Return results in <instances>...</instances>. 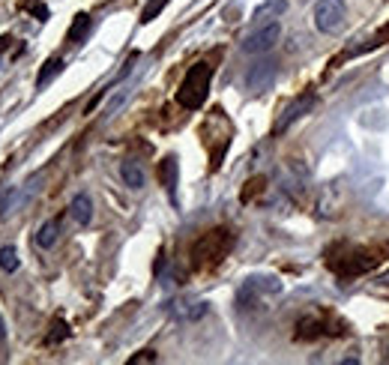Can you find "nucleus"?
<instances>
[{
  "mask_svg": "<svg viewBox=\"0 0 389 365\" xmlns=\"http://www.w3.org/2000/svg\"><path fill=\"white\" fill-rule=\"evenodd\" d=\"M69 216L75 218L78 225H90V218H93V204H90L87 195H75L69 204Z\"/></svg>",
  "mask_w": 389,
  "mask_h": 365,
  "instance_id": "11",
  "label": "nucleus"
},
{
  "mask_svg": "<svg viewBox=\"0 0 389 365\" xmlns=\"http://www.w3.org/2000/svg\"><path fill=\"white\" fill-rule=\"evenodd\" d=\"M57 236H60V222L57 218H48V222L36 231V245H39V249H51V245L57 243Z\"/></svg>",
  "mask_w": 389,
  "mask_h": 365,
  "instance_id": "14",
  "label": "nucleus"
},
{
  "mask_svg": "<svg viewBox=\"0 0 389 365\" xmlns=\"http://www.w3.org/2000/svg\"><path fill=\"white\" fill-rule=\"evenodd\" d=\"M381 261H383L381 252L363 249V245H336V249L327 252V267L341 279L363 276V272L374 270Z\"/></svg>",
  "mask_w": 389,
  "mask_h": 365,
  "instance_id": "1",
  "label": "nucleus"
},
{
  "mask_svg": "<svg viewBox=\"0 0 389 365\" xmlns=\"http://www.w3.org/2000/svg\"><path fill=\"white\" fill-rule=\"evenodd\" d=\"M285 12H287V0H267V3H260L255 9V15H252V18L260 24V21H269V18H278Z\"/></svg>",
  "mask_w": 389,
  "mask_h": 365,
  "instance_id": "13",
  "label": "nucleus"
},
{
  "mask_svg": "<svg viewBox=\"0 0 389 365\" xmlns=\"http://www.w3.org/2000/svg\"><path fill=\"white\" fill-rule=\"evenodd\" d=\"M276 81V63L273 60H260L246 72V87L252 93H264V90Z\"/></svg>",
  "mask_w": 389,
  "mask_h": 365,
  "instance_id": "6",
  "label": "nucleus"
},
{
  "mask_svg": "<svg viewBox=\"0 0 389 365\" xmlns=\"http://www.w3.org/2000/svg\"><path fill=\"white\" fill-rule=\"evenodd\" d=\"M177 177H180L177 156H165L159 162V182H162V189H165L171 198H174V191H177Z\"/></svg>",
  "mask_w": 389,
  "mask_h": 365,
  "instance_id": "10",
  "label": "nucleus"
},
{
  "mask_svg": "<svg viewBox=\"0 0 389 365\" xmlns=\"http://www.w3.org/2000/svg\"><path fill=\"white\" fill-rule=\"evenodd\" d=\"M30 12H36V15H39V21H45V18H48V9H45V6H39V3H36V6H30Z\"/></svg>",
  "mask_w": 389,
  "mask_h": 365,
  "instance_id": "25",
  "label": "nucleus"
},
{
  "mask_svg": "<svg viewBox=\"0 0 389 365\" xmlns=\"http://www.w3.org/2000/svg\"><path fill=\"white\" fill-rule=\"evenodd\" d=\"M90 33V15L87 12H81V15H75V21H72V27H69V33H66V42H81L84 36Z\"/></svg>",
  "mask_w": 389,
  "mask_h": 365,
  "instance_id": "16",
  "label": "nucleus"
},
{
  "mask_svg": "<svg viewBox=\"0 0 389 365\" xmlns=\"http://www.w3.org/2000/svg\"><path fill=\"white\" fill-rule=\"evenodd\" d=\"M278 39H282V24L269 18V21H260L255 30L243 39V51L246 54H267Z\"/></svg>",
  "mask_w": 389,
  "mask_h": 365,
  "instance_id": "4",
  "label": "nucleus"
},
{
  "mask_svg": "<svg viewBox=\"0 0 389 365\" xmlns=\"http://www.w3.org/2000/svg\"><path fill=\"white\" fill-rule=\"evenodd\" d=\"M231 245H234V234L228 231V227H213V231H207L201 240H195V245H192V267L195 270L216 267V263L231 252Z\"/></svg>",
  "mask_w": 389,
  "mask_h": 365,
  "instance_id": "2",
  "label": "nucleus"
},
{
  "mask_svg": "<svg viewBox=\"0 0 389 365\" xmlns=\"http://www.w3.org/2000/svg\"><path fill=\"white\" fill-rule=\"evenodd\" d=\"M120 174H123V180H126V186H129V189H144V182H147V177H144V168L135 159H126L123 162Z\"/></svg>",
  "mask_w": 389,
  "mask_h": 365,
  "instance_id": "12",
  "label": "nucleus"
},
{
  "mask_svg": "<svg viewBox=\"0 0 389 365\" xmlns=\"http://www.w3.org/2000/svg\"><path fill=\"white\" fill-rule=\"evenodd\" d=\"M171 3V0H150L147 6H144V12H141V24H150L153 18H159V12Z\"/></svg>",
  "mask_w": 389,
  "mask_h": 365,
  "instance_id": "19",
  "label": "nucleus"
},
{
  "mask_svg": "<svg viewBox=\"0 0 389 365\" xmlns=\"http://www.w3.org/2000/svg\"><path fill=\"white\" fill-rule=\"evenodd\" d=\"M348 9L341 0H318L314 6V24H318L321 33H339L345 27Z\"/></svg>",
  "mask_w": 389,
  "mask_h": 365,
  "instance_id": "5",
  "label": "nucleus"
},
{
  "mask_svg": "<svg viewBox=\"0 0 389 365\" xmlns=\"http://www.w3.org/2000/svg\"><path fill=\"white\" fill-rule=\"evenodd\" d=\"M60 72H63V60L60 57H48V60H45V66H42V72H39V78H36V87H39V90L48 87L51 81L60 75Z\"/></svg>",
  "mask_w": 389,
  "mask_h": 365,
  "instance_id": "15",
  "label": "nucleus"
},
{
  "mask_svg": "<svg viewBox=\"0 0 389 365\" xmlns=\"http://www.w3.org/2000/svg\"><path fill=\"white\" fill-rule=\"evenodd\" d=\"M126 96H129V90H120V93H117V96L111 99V102H108V108H105V114H114V111H117V108H120V105L126 102Z\"/></svg>",
  "mask_w": 389,
  "mask_h": 365,
  "instance_id": "23",
  "label": "nucleus"
},
{
  "mask_svg": "<svg viewBox=\"0 0 389 365\" xmlns=\"http://www.w3.org/2000/svg\"><path fill=\"white\" fill-rule=\"evenodd\" d=\"M264 177H252L249 182H246V189H243V195H240V200H243V204H249V200L252 198H255V195H260V191H264Z\"/></svg>",
  "mask_w": 389,
  "mask_h": 365,
  "instance_id": "20",
  "label": "nucleus"
},
{
  "mask_svg": "<svg viewBox=\"0 0 389 365\" xmlns=\"http://www.w3.org/2000/svg\"><path fill=\"white\" fill-rule=\"evenodd\" d=\"M3 339H6V324H3V317H0V344H3Z\"/></svg>",
  "mask_w": 389,
  "mask_h": 365,
  "instance_id": "26",
  "label": "nucleus"
},
{
  "mask_svg": "<svg viewBox=\"0 0 389 365\" xmlns=\"http://www.w3.org/2000/svg\"><path fill=\"white\" fill-rule=\"evenodd\" d=\"M327 333H336L341 335L339 330H330V317H323V315H314V317H303L300 324H296V341H312V339H321V335H327Z\"/></svg>",
  "mask_w": 389,
  "mask_h": 365,
  "instance_id": "7",
  "label": "nucleus"
},
{
  "mask_svg": "<svg viewBox=\"0 0 389 365\" xmlns=\"http://www.w3.org/2000/svg\"><path fill=\"white\" fill-rule=\"evenodd\" d=\"M18 252L12 249V245H3V249H0V270H6V272H15L18 270Z\"/></svg>",
  "mask_w": 389,
  "mask_h": 365,
  "instance_id": "17",
  "label": "nucleus"
},
{
  "mask_svg": "<svg viewBox=\"0 0 389 365\" xmlns=\"http://www.w3.org/2000/svg\"><path fill=\"white\" fill-rule=\"evenodd\" d=\"M63 339H69V326H66V321H60V317H57V321H51V333H48V339H45V341H48V344H60Z\"/></svg>",
  "mask_w": 389,
  "mask_h": 365,
  "instance_id": "18",
  "label": "nucleus"
},
{
  "mask_svg": "<svg viewBox=\"0 0 389 365\" xmlns=\"http://www.w3.org/2000/svg\"><path fill=\"white\" fill-rule=\"evenodd\" d=\"M210 81H213V66L207 60H198L192 69L186 72L183 84L177 90V102L189 108V111H198L207 102V93H210Z\"/></svg>",
  "mask_w": 389,
  "mask_h": 365,
  "instance_id": "3",
  "label": "nucleus"
},
{
  "mask_svg": "<svg viewBox=\"0 0 389 365\" xmlns=\"http://www.w3.org/2000/svg\"><path fill=\"white\" fill-rule=\"evenodd\" d=\"M144 362H156V353H153V350H141V353H135V357L129 359V365H144Z\"/></svg>",
  "mask_w": 389,
  "mask_h": 365,
  "instance_id": "24",
  "label": "nucleus"
},
{
  "mask_svg": "<svg viewBox=\"0 0 389 365\" xmlns=\"http://www.w3.org/2000/svg\"><path fill=\"white\" fill-rule=\"evenodd\" d=\"M168 308L180 321H201L207 315V303H201V299H174V303H168Z\"/></svg>",
  "mask_w": 389,
  "mask_h": 365,
  "instance_id": "8",
  "label": "nucleus"
},
{
  "mask_svg": "<svg viewBox=\"0 0 389 365\" xmlns=\"http://www.w3.org/2000/svg\"><path fill=\"white\" fill-rule=\"evenodd\" d=\"M389 42V24L386 27H381V30H377L374 36H372V39H368L366 45H363V48H359V51H368V48H381V45H386Z\"/></svg>",
  "mask_w": 389,
  "mask_h": 365,
  "instance_id": "22",
  "label": "nucleus"
},
{
  "mask_svg": "<svg viewBox=\"0 0 389 365\" xmlns=\"http://www.w3.org/2000/svg\"><path fill=\"white\" fill-rule=\"evenodd\" d=\"M21 54L24 51V45L21 42H15L12 36H0V63H3V54Z\"/></svg>",
  "mask_w": 389,
  "mask_h": 365,
  "instance_id": "21",
  "label": "nucleus"
},
{
  "mask_svg": "<svg viewBox=\"0 0 389 365\" xmlns=\"http://www.w3.org/2000/svg\"><path fill=\"white\" fill-rule=\"evenodd\" d=\"M312 105H314V96H300L296 102L287 105V108H285V114L278 117V123H276V135H278V132H285L287 126H291L294 120H300L303 114H309V111H312Z\"/></svg>",
  "mask_w": 389,
  "mask_h": 365,
  "instance_id": "9",
  "label": "nucleus"
}]
</instances>
